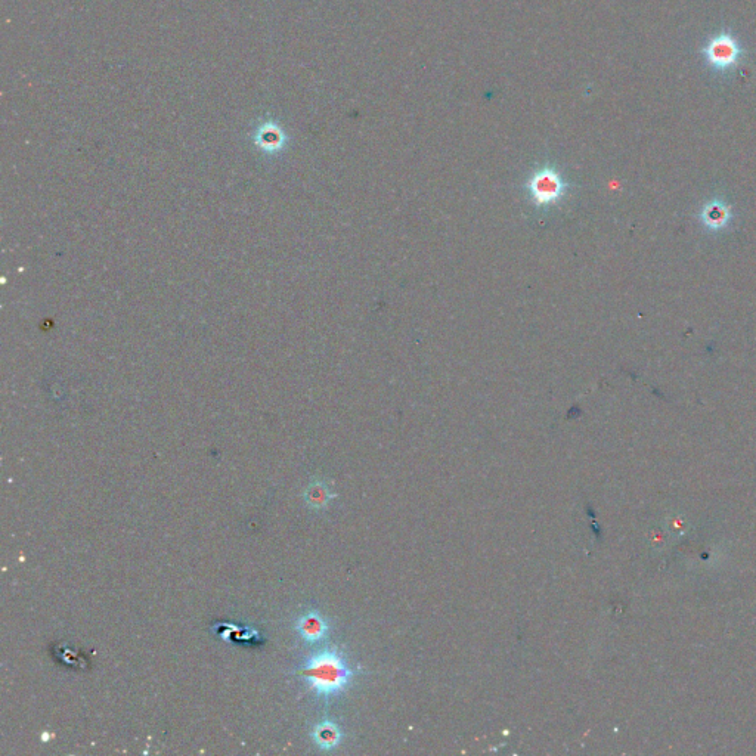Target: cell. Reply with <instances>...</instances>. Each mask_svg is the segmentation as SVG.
Listing matches in <instances>:
<instances>
[{
    "mask_svg": "<svg viewBox=\"0 0 756 756\" xmlns=\"http://www.w3.org/2000/svg\"><path fill=\"white\" fill-rule=\"evenodd\" d=\"M297 675L309 681L316 696L330 700L345 692L355 674L339 650L324 649L309 658Z\"/></svg>",
    "mask_w": 756,
    "mask_h": 756,
    "instance_id": "obj_1",
    "label": "cell"
},
{
    "mask_svg": "<svg viewBox=\"0 0 756 756\" xmlns=\"http://www.w3.org/2000/svg\"><path fill=\"white\" fill-rule=\"evenodd\" d=\"M342 730L333 721H321L312 730V739L321 751H333L342 742Z\"/></svg>",
    "mask_w": 756,
    "mask_h": 756,
    "instance_id": "obj_5",
    "label": "cell"
},
{
    "mask_svg": "<svg viewBox=\"0 0 756 756\" xmlns=\"http://www.w3.org/2000/svg\"><path fill=\"white\" fill-rule=\"evenodd\" d=\"M305 500L309 507L321 510V508L327 507L328 503L333 500V494H331L327 485H324L322 482H315L306 489Z\"/></svg>",
    "mask_w": 756,
    "mask_h": 756,
    "instance_id": "obj_6",
    "label": "cell"
},
{
    "mask_svg": "<svg viewBox=\"0 0 756 756\" xmlns=\"http://www.w3.org/2000/svg\"><path fill=\"white\" fill-rule=\"evenodd\" d=\"M296 630L299 632L303 641L309 644L321 643L328 635V621L316 612V610H309V612L303 613L296 621Z\"/></svg>",
    "mask_w": 756,
    "mask_h": 756,
    "instance_id": "obj_4",
    "label": "cell"
},
{
    "mask_svg": "<svg viewBox=\"0 0 756 756\" xmlns=\"http://www.w3.org/2000/svg\"><path fill=\"white\" fill-rule=\"evenodd\" d=\"M706 64L718 73H728L734 70L746 55L745 48L737 37L728 32H721L712 36L705 46L700 49Z\"/></svg>",
    "mask_w": 756,
    "mask_h": 756,
    "instance_id": "obj_2",
    "label": "cell"
},
{
    "mask_svg": "<svg viewBox=\"0 0 756 756\" xmlns=\"http://www.w3.org/2000/svg\"><path fill=\"white\" fill-rule=\"evenodd\" d=\"M526 187L536 207H548L559 203L567 191L563 176L550 166L541 167L532 173Z\"/></svg>",
    "mask_w": 756,
    "mask_h": 756,
    "instance_id": "obj_3",
    "label": "cell"
}]
</instances>
